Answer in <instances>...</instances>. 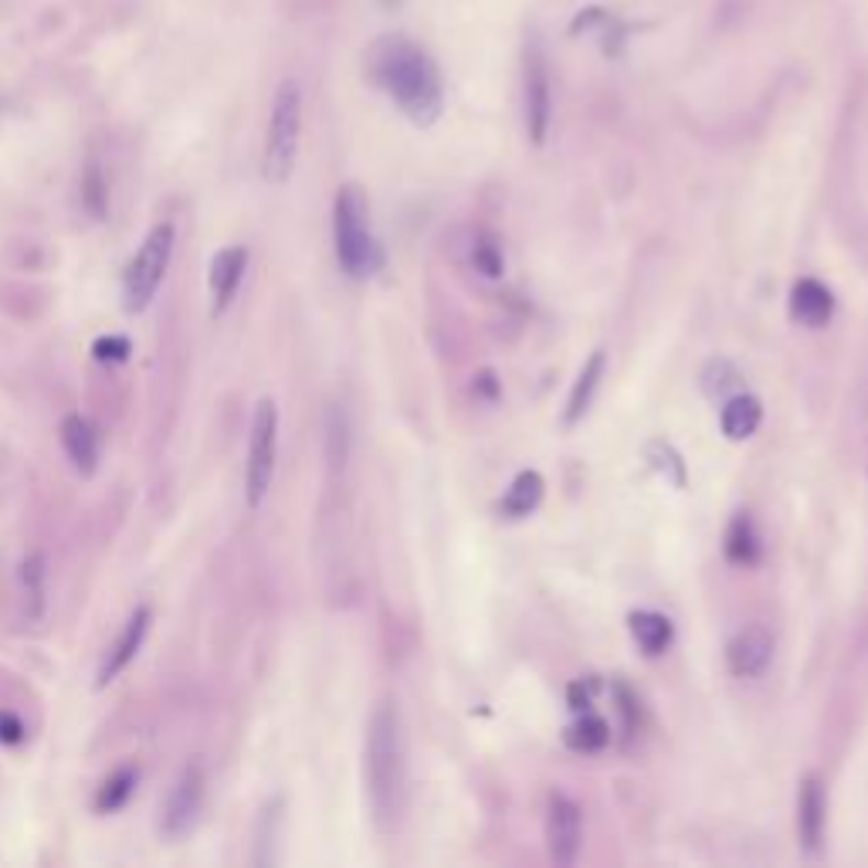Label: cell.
Segmentation results:
<instances>
[{"instance_id": "obj_1", "label": "cell", "mask_w": 868, "mask_h": 868, "mask_svg": "<svg viewBox=\"0 0 868 868\" xmlns=\"http://www.w3.org/2000/svg\"><path fill=\"white\" fill-rule=\"evenodd\" d=\"M367 78L421 130L445 112V82L434 62L408 34H383L367 48Z\"/></svg>"}, {"instance_id": "obj_2", "label": "cell", "mask_w": 868, "mask_h": 868, "mask_svg": "<svg viewBox=\"0 0 868 868\" xmlns=\"http://www.w3.org/2000/svg\"><path fill=\"white\" fill-rule=\"evenodd\" d=\"M364 774L374 821L380 827H393L404 808V733L393 702H380L370 716Z\"/></svg>"}, {"instance_id": "obj_3", "label": "cell", "mask_w": 868, "mask_h": 868, "mask_svg": "<svg viewBox=\"0 0 868 868\" xmlns=\"http://www.w3.org/2000/svg\"><path fill=\"white\" fill-rule=\"evenodd\" d=\"M336 261L349 279H367L383 265V252L370 231V204L357 183H343L333 197Z\"/></svg>"}, {"instance_id": "obj_4", "label": "cell", "mask_w": 868, "mask_h": 868, "mask_svg": "<svg viewBox=\"0 0 868 868\" xmlns=\"http://www.w3.org/2000/svg\"><path fill=\"white\" fill-rule=\"evenodd\" d=\"M299 136H302V89L296 78H282L271 96L265 149H261V177L268 183H289L299 160Z\"/></svg>"}, {"instance_id": "obj_5", "label": "cell", "mask_w": 868, "mask_h": 868, "mask_svg": "<svg viewBox=\"0 0 868 868\" xmlns=\"http://www.w3.org/2000/svg\"><path fill=\"white\" fill-rule=\"evenodd\" d=\"M170 255H174V224H153L149 234L143 238V245L136 248V255L130 258L126 271H123V305L126 312H143L156 292H160L167 268H170Z\"/></svg>"}, {"instance_id": "obj_6", "label": "cell", "mask_w": 868, "mask_h": 868, "mask_svg": "<svg viewBox=\"0 0 868 868\" xmlns=\"http://www.w3.org/2000/svg\"><path fill=\"white\" fill-rule=\"evenodd\" d=\"M275 458H279V408L271 398L255 404L252 434H248V461H245V499L258 509L275 479Z\"/></svg>"}, {"instance_id": "obj_7", "label": "cell", "mask_w": 868, "mask_h": 868, "mask_svg": "<svg viewBox=\"0 0 868 868\" xmlns=\"http://www.w3.org/2000/svg\"><path fill=\"white\" fill-rule=\"evenodd\" d=\"M523 115L530 143L543 146L549 133V115H554V99H549V65L536 42L526 45L523 58Z\"/></svg>"}, {"instance_id": "obj_8", "label": "cell", "mask_w": 868, "mask_h": 868, "mask_svg": "<svg viewBox=\"0 0 868 868\" xmlns=\"http://www.w3.org/2000/svg\"><path fill=\"white\" fill-rule=\"evenodd\" d=\"M201 808H204V774L201 767L190 764L180 770V777L174 780L170 794L160 808V832L167 838H183L193 827L197 814H201Z\"/></svg>"}, {"instance_id": "obj_9", "label": "cell", "mask_w": 868, "mask_h": 868, "mask_svg": "<svg viewBox=\"0 0 868 868\" xmlns=\"http://www.w3.org/2000/svg\"><path fill=\"white\" fill-rule=\"evenodd\" d=\"M583 838V814L567 794H549L546 804V848L557 865H574Z\"/></svg>"}, {"instance_id": "obj_10", "label": "cell", "mask_w": 868, "mask_h": 868, "mask_svg": "<svg viewBox=\"0 0 868 868\" xmlns=\"http://www.w3.org/2000/svg\"><path fill=\"white\" fill-rule=\"evenodd\" d=\"M149 621H153L149 608H136L130 614V621L123 624V631L115 635V642L105 648V655L99 661V672H96V686L99 689L112 686L133 665V658L140 655V648H143V642L149 635Z\"/></svg>"}, {"instance_id": "obj_11", "label": "cell", "mask_w": 868, "mask_h": 868, "mask_svg": "<svg viewBox=\"0 0 868 868\" xmlns=\"http://www.w3.org/2000/svg\"><path fill=\"white\" fill-rule=\"evenodd\" d=\"M774 658V635L764 624H749L730 638L726 645V665L736 679H757L767 672Z\"/></svg>"}, {"instance_id": "obj_12", "label": "cell", "mask_w": 868, "mask_h": 868, "mask_svg": "<svg viewBox=\"0 0 868 868\" xmlns=\"http://www.w3.org/2000/svg\"><path fill=\"white\" fill-rule=\"evenodd\" d=\"M248 271V248L245 245H227L211 258L208 271V296H211V315H221L231 309L234 296H238Z\"/></svg>"}, {"instance_id": "obj_13", "label": "cell", "mask_w": 868, "mask_h": 868, "mask_svg": "<svg viewBox=\"0 0 868 868\" xmlns=\"http://www.w3.org/2000/svg\"><path fill=\"white\" fill-rule=\"evenodd\" d=\"M824 814H827L824 783L817 774H804L798 783V838L811 858L821 852L824 842Z\"/></svg>"}, {"instance_id": "obj_14", "label": "cell", "mask_w": 868, "mask_h": 868, "mask_svg": "<svg viewBox=\"0 0 868 868\" xmlns=\"http://www.w3.org/2000/svg\"><path fill=\"white\" fill-rule=\"evenodd\" d=\"M58 438H62V448L68 455V461L75 465V471H82V476H96L99 468V431L92 427L89 418L82 414H68L58 427Z\"/></svg>"}, {"instance_id": "obj_15", "label": "cell", "mask_w": 868, "mask_h": 868, "mask_svg": "<svg viewBox=\"0 0 868 868\" xmlns=\"http://www.w3.org/2000/svg\"><path fill=\"white\" fill-rule=\"evenodd\" d=\"M835 315V292L817 279H801L791 289V320L808 330H821Z\"/></svg>"}, {"instance_id": "obj_16", "label": "cell", "mask_w": 868, "mask_h": 868, "mask_svg": "<svg viewBox=\"0 0 868 868\" xmlns=\"http://www.w3.org/2000/svg\"><path fill=\"white\" fill-rule=\"evenodd\" d=\"M604 370H608V353H604V349H594V353H590V357H587V364L580 367L574 387H570L567 411H564L567 427H574V424H580V421L587 418L590 404H594V393H598V387H601V380H604Z\"/></svg>"}, {"instance_id": "obj_17", "label": "cell", "mask_w": 868, "mask_h": 868, "mask_svg": "<svg viewBox=\"0 0 868 868\" xmlns=\"http://www.w3.org/2000/svg\"><path fill=\"white\" fill-rule=\"evenodd\" d=\"M760 421H764V404L754 398V393H733V398H726L723 414H720L723 434H726L730 442L754 438Z\"/></svg>"}, {"instance_id": "obj_18", "label": "cell", "mask_w": 868, "mask_h": 868, "mask_svg": "<svg viewBox=\"0 0 868 868\" xmlns=\"http://www.w3.org/2000/svg\"><path fill=\"white\" fill-rule=\"evenodd\" d=\"M543 492H546L543 476H539V471H533V468H526V471H520L516 479H512L505 499L499 502V512H502L505 520H526L530 512L539 509Z\"/></svg>"}, {"instance_id": "obj_19", "label": "cell", "mask_w": 868, "mask_h": 868, "mask_svg": "<svg viewBox=\"0 0 868 868\" xmlns=\"http://www.w3.org/2000/svg\"><path fill=\"white\" fill-rule=\"evenodd\" d=\"M723 554L736 567H754L760 560V536H757L754 520H749L746 512H736V516L730 520L726 536H723Z\"/></svg>"}, {"instance_id": "obj_20", "label": "cell", "mask_w": 868, "mask_h": 868, "mask_svg": "<svg viewBox=\"0 0 868 868\" xmlns=\"http://www.w3.org/2000/svg\"><path fill=\"white\" fill-rule=\"evenodd\" d=\"M627 624H631V638L638 642V648L648 658L661 655L668 645H672V621L658 611H635L627 617Z\"/></svg>"}, {"instance_id": "obj_21", "label": "cell", "mask_w": 868, "mask_h": 868, "mask_svg": "<svg viewBox=\"0 0 868 868\" xmlns=\"http://www.w3.org/2000/svg\"><path fill=\"white\" fill-rule=\"evenodd\" d=\"M136 780H140V770L136 767H120L115 770L96 794V811L99 814H115L120 808H126V801L133 798L136 791Z\"/></svg>"}, {"instance_id": "obj_22", "label": "cell", "mask_w": 868, "mask_h": 868, "mask_svg": "<svg viewBox=\"0 0 868 868\" xmlns=\"http://www.w3.org/2000/svg\"><path fill=\"white\" fill-rule=\"evenodd\" d=\"M45 583H48V570H45V557L31 554L21 564V587H24V604H27V617H42L45 614Z\"/></svg>"}, {"instance_id": "obj_23", "label": "cell", "mask_w": 868, "mask_h": 868, "mask_svg": "<svg viewBox=\"0 0 868 868\" xmlns=\"http://www.w3.org/2000/svg\"><path fill=\"white\" fill-rule=\"evenodd\" d=\"M564 739H567L570 749H577V754H598V749H604L608 739H611V726H608L601 716H587V713H583V716L564 733Z\"/></svg>"}, {"instance_id": "obj_24", "label": "cell", "mask_w": 868, "mask_h": 868, "mask_svg": "<svg viewBox=\"0 0 868 868\" xmlns=\"http://www.w3.org/2000/svg\"><path fill=\"white\" fill-rule=\"evenodd\" d=\"M645 455H648L652 468L665 476V482H672L676 489H686V461L665 438H652L645 445Z\"/></svg>"}, {"instance_id": "obj_25", "label": "cell", "mask_w": 868, "mask_h": 868, "mask_svg": "<svg viewBox=\"0 0 868 868\" xmlns=\"http://www.w3.org/2000/svg\"><path fill=\"white\" fill-rule=\"evenodd\" d=\"M82 208L99 221L109 208V183H105V174L99 164H89L86 174H82Z\"/></svg>"}, {"instance_id": "obj_26", "label": "cell", "mask_w": 868, "mask_h": 868, "mask_svg": "<svg viewBox=\"0 0 868 868\" xmlns=\"http://www.w3.org/2000/svg\"><path fill=\"white\" fill-rule=\"evenodd\" d=\"M702 380H705V393H730V387H736L739 383V374H736V367L730 364V360H713L709 364V370L702 374Z\"/></svg>"}, {"instance_id": "obj_27", "label": "cell", "mask_w": 868, "mask_h": 868, "mask_svg": "<svg viewBox=\"0 0 868 868\" xmlns=\"http://www.w3.org/2000/svg\"><path fill=\"white\" fill-rule=\"evenodd\" d=\"M92 353L102 364H123L130 357V340L126 336H102V340H96Z\"/></svg>"}, {"instance_id": "obj_28", "label": "cell", "mask_w": 868, "mask_h": 868, "mask_svg": "<svg viewBox=\"0 0 868 868\" xmlns=\"http://www.w3.org/2000/svg\"><path fill=\"white\" fill-rule=\"evenodd\" d=\"M346 414L343 411H333L330 414V448H333V465H343L346 458V445H349V434H346Z\"/></svg>"}, {"instance_id": "obj_29", "label": "cell", "mask_w": 868, "mask_h": 868, "mask_svg": "<svg viewBox=\"0 0 868 868\" xmlns=\"http://www.w3.org/2000/svg\"><path fill=\"white\" fill-rule=\"evenodd\" d=\"M598 689H601V682L594 679V676H587V679H577L570 689H567V702H570V709L574 713H583V709L594 702V695H598Z\"/></svg>"}, {"instance_id": "obj_30", "label": "cell", "mask_w": 868, "mask_h": 868, "mask_svg": "<svg viewBox=\"0 0 868 868\" xmlns=\"http://www.w3.org/2000/svg\"><path fill=\"white\" fill-rule=\"evenodd\" d=\"M476 265L496 279V275H502V252L492 242H482V245H476Z\"/></svg>"}, {"instance_id": "obj_31", "label": "cell", "mask_w": 868, "mask_h": 868, "mask_svg": "<svg viewBox=\"0 0 868 868\" xmlns=\"http://www.w3.org/2000/svg\"><path fill=\"white\" fill-rule=\"evenodd\" d=\"M24 739V726L18 716L0 713V743H21Z\"/></svg>"}]
</instances>
